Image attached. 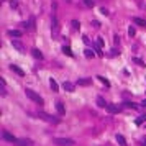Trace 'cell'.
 <instances>
[{"label": "cell", "mask_w": 146, "mask_h": 146, "mask_svg": "<svg viewBox=\"0 0 146 146\" xmlns=\"http://www.w3.org/2000/svg\"><path fill=\"white\" fill-rule=\"evenodd\" d=\"M25 94H26V97H28V99L33 100V102L40 103V105L43 103V99H41V97H40V94H36L34 90H31V89H25Z\"/></svg>", "instance_id": "6da1fadb"}, {"label": "cell", "mask_w": 146, "mask_h": 146, "mask_svg": "<svg viewBox=\"0 0 146 146\" xmlns=\"http://www.w3.org/2000/svg\"><path fill=\"white\" fill-rule=\"evenodd\" d=\"M54 143L61 146H74V140H71V138H56Z\"/></svg>", "instance_id": "7a4b0ae2"}, {"label": "cell", "mask_w": 146, "mask_h": 146, "mask_svg": "<svg viewBox=\"0 0 146 146\" xmlns=\"http://www.w3.org/2000/svg\"><path fill=\"white\" fill-rule=\"evenodd\" d=\"M38 117H40L41 120H44V121H49V123H59V118H54V117L48 115V113H44V112H40Z\"/></svg>", "instance_id": "3957f363"}, {"label": "cell", "mask_w": 146, "mask_h": 146, "mask_svg": "<svg viewBox=\"0 0 146 146\" xmlns=\"http://www.w3.org/2000/svg\"><path fill=\"white\" fill-rule=\"evenodd\" d=\"M2 138L5 141H8V143H13V144H16V141H18V138H15L12 133H8V131H2Z\"/></svg>", "instance_id": "277c9868"}, {"label": "cell", "mask_w": 146, "mask_h": 146, "mask_svg": "<svg viewBox=\"0 0 146 146\" xmlns=\"http://www.w3.org/2000/svg\"><path fill=\"white\" fill-rule=\"evenodd\" d=\"M12 46L15 48L16 51H20V53H25V51H26L25 44H23V43H22L20 40H12Z\"/></svg>", "instance_id": "5b68a950"}, {"label": "cell", "mask_w": 146, "mask_h": 146, "mask_svg": "<svg viewBox=\"0 0 146 146\" xmlns=\"http://www.w3.org/2000/svg\"><path fill=\"white\" fill-rule=\"evenodd\" d=\"M107 112H110V113H118L120 112V107L118 105H113V103H107Z\"/></svg>", "instance_id": "8992f818"}, {"label": "cell", "mask_w": 146, "mask_h": 146, "mask_svg": "<svg viewBox=\"0 0 146 146\" xmlns=\"http://www.w3.org/2000/svg\"><path fill=\"white\" fill-rule=\"evenodd\" d=\"M16 144H18V146H30V144H33V141L28 140V138H18Z\"/></svg>", "instance_id": "52a82bcc"}, {"label": "cell", "mask_w": 146, "mask_h": 146, "mask_svg": "<svg viewBox=\"0 0 146 146\" xmlns=\"http://www.w3.org/2000/svg\"><path fill=\"white\" fill-rule=\"evenodd\" d=\"M77 84H79V85H82V87H85V85H90V84H92V79H90V77L79 79V81H77Z\"/></svg>", "instance_id": "ba28073f"}, {"label": "cell", "mask_w": 146, "mask_h": 146, "mask_svg": "<svg viewBox=\"0 0 146 146\" xmlns=\"http://www.w3.org/2000/svg\"><path fill=\"white\" fill-rule=\"evenodd\" d=\"M62 87H64V90H67V92H74V87H76V85L72 84V82L66 81L64 84H62Z\"/></svg>", "instance_id": "9c48e42d"}, {"label": "cell", "mask_w": 146, "mask_h": 146, "mask_svg": "<svg viewBox=\"0 0 146 146\" xmlns=\"http://www.w3.org/2000/svg\"><path fill=\"white\" fill-rule=\"evenodd\" d=\"M133 23H135V25H138V26H143V28H146V20H143V18L135 16V18H133Z\"/></svg>", "instance_id": "30bf717a"}, {"label": "cell", "mask_w": 146, "mask_h": 146, "mask_svg": "<svg viewBox=\"0 0 146 146\" xmlns=\"http://www.w3.org/2000/svg\"><path fill=\"white\" fill-rule=\"evenodd\" d=\"M10 69H12V71H13V72H15V74H18V76H20V77H23V76H25V72H23V71H22V69H20V67H18V66H15V64H12V66H10Z\"/></svg>", "instance_id": "8fae6325"}, {"label": "cell", "mask_w": 146, "mask_h": 146, "mask_svg": "<svg viewBox=\"0 0 146 146\" xmlns=\"http://www.w3.org/2000/svg\"><path fill=\"white\" fill-rule=\"evenodd\" d=\"M56 110H58L59 115H64L66 113V108H64V105H62V102H56Z\"/></svg>", "instance_id": "7c38bea8"}, {"label": "cell", "mask_w": 146, "mask_h": 146, "mask_svg": "<svg viewBox=\"0 0 146 146\" xmlns=\"http://www.w3.org/2000/svg\"><path fill=\"white\" fill-rule=\"evenodd\" d=\"M97 105H99V107H102V108H105V107H107V102H105V99H103V97H97Z\"/></svg>", "instance_id": "4fadbf2b"}, {"label": "cell", "mask_w": 146, "mask_h": 146, "mask_svg": "<svg viewBox=\"0 0 146 146\" xmlns=\"http://www.w3.org/2000/svg\"><path fill=\"white\" fill-rule=\"evenodd\" d=\"M31 54H33L36 59H43V54H41V51L38 49V48H34V49H31Z\"/></svg>", "instance_id": "5bb4252c"}, {"label": "cell", "mask_w": 146, "mask_h": 146, "mask_svg": "<svg viewBox=\"0 0 146 146\" xmlns=\"http://www.w3.org/2000/svg\"><path fill=\"white\" fill-rule=\"evenodd\" d=\"M8 36H15V38H20V36H22V31H18V30H10L8 31Z\"/></svg>", "instance_id": "9a60e30c"}, {"label": "cell", "mask_w": 146, "mask_h": 146, "mask_svg": "<svg viewBox=\"0 0 146 146\" xmlns=\"http://www.w3.org/2000/svg\"><path fill=\"white\" fill-rule=\"evenodd\" d=\"M49 85H51V89H53V92H58V90H59V85H58V82L54 81V79L49 81Z\"/></svg>", "instance_id": "2e32d148"}, {"label": "cell", "mask_w": 146, "mask_h": 146, "mask_svg": "<svg viewBox=\"0 0 146 146\" xmlns=\"http://www.w3.org/2000/svg\"><path fill=\"white\" fill-rule=\"evenodd\" d=\"M117 141H118V144H120V146H126V140H125L121 135H117Z\"/></svg>", "instance_id": "e0dca14e"}, {"label": "cell", "mask_w": 146, "mask_h": 146, "mask_svg": "<svg viewBox=\"0 0 146 146\" xmlns=\"http://www.w3.org/2000/svg\"><path fill=\"white\" fill-rule=\"evenodd\" d=\"M97 79H99V81H100V82H102V84H103V85H105V87H110V82H108V81H107V79H105V77H103V76H97Z\"/></svg>", "instance_id": "ac0fdd59"}, {"label": "cell", "mask_w": 146, "mask_h": 146, "mask_svg": "<svg viewBox=\"0 0 146 146\" xmlns=\"http://www.w3.org/2000/svg\"><path fill=\"white\" fill-rule=\"evenodd\" d=\"M84 54H85V58H89V59H90V58H94V56H95V53H94V51H92V49H85V51H84Z\"/></svg>", "instance_id": "d6986e66"}, {"label": "cell", "mask_w": 146, "mask_h": 146, "mask_svg": "<svg viewBox=\"0 0 146 146\" xmlns=\"http://www.w3.org/2000/svg\"><path fill=\"white\" fill-rule=\"evenodd\" d=\"M62 53L67 54V56H72V51H71V48H69V46H62Z\"/></svg>", "instance_id": "ffe728a7"}, {"label": "cell", "mask_w": 146, "mask_h": 146, "mask_svg": "<svg viewBox=\"0 0 146 146\" xmlns=\"http://www.w3.org/2000/svg\"><path fill=\"white\" fill-rule=\"evenodd\" d=\"M82 2H84V5L89 7V8H92V7L95 5V2H94V0H82Z\"/></svg>", "instance_id": "44dd1931"}, {"label": "cell", "mask_w": 146, "mask_h": 146, "mask_svg": "<svg viewBox=\"0 0 146 146\" xmlns=\"http://www.w3.org/2000/svg\"><path fill=\"white\" fill-rule=\"evenodd\" d=\"M125 107H126V108H138V105H135V103H131V102H125Z\"/></svg>", "instance_id": "7402d4cb"}, {"label": "cell", "mask_w": 146, "mask_h": 146, "mask_svg": "<svg viewBox=\"0 0 146 146\" xmlns=\"http://www.w3.org/2000/svg\"><path fill=\"white\" fill-rule=\"evenodd\" d=\"M143 121H146V113H144V115H141V117H140V118L136 120V125H141Z\"/></svg>", "instance_id": "603a6c76"}, {"label": "cell", "mask_w": 146, "mask_h": 146, "mask_svg": "<svg viewBox=\"0 0 146 146\" xmlns=\"http://www.w3.org/2000/svg\"><path fill=\"white\" fill-rule=\"evenodd\" d=\"M72 28H74V30H79V28H81V23H79L77 20H74V22H72Z\"/></svg>", "instance_id": "cb8c5ba5"}, {"label": "cell", "mask_w": 146, "mask_h": 146, "mask_svg": "<svg viewBox=\"0 0 146 146\" xmlns=\"http://www.w3.org/2000/svg\"><path fill=\"white\" fill-rule=\"evenodd\" d=\"M135 33H136V30H135L133 26H130V28H128V34H130V36H135Z\"/></svg>", "instance_id": "d4e9b609"}, {"label": "cell", "mask_w": 146, "mask_h": 146, "mask_svg": "<svg viewBox=\"0 0 146 146\" xmlns=\"http://www.w3.org/2000/svg\"><path fill=\"white\" fill-rule=\"evenodd\" d=\"M133 61H135V62H136V64H138V66H141V67H143V66H144V62H143V61H141V59H138V58H135V59H133Z\"/></svg>", "instance_id": "484cf974"}, {"label": "cell", "mask_w": 146, "mask_h": 146, "mask_svg": "<svg viewBox=\"0 0 146 146\" xmlns=\"http://www.w3.org/2000/svg\"><path fill=\"white\" fill-rule=\"evenodd\" d=\"M97 46H100V48L103 46V40L102 38H97Z\"/></svg>", "instance_id": "4316f807"}, {"label": "cell", "mask_w": 146, "mask_h": 146, "mask_svg": "<svg viewBox=\"0 0 146 146\" xmlns=\"http://www.w3.org/2000/svg\"><path fill=\"white\" fill-rule=\"evenodd\" d=\"M117 54H120V51H117V49H112V51H110V56H117Z\"/></svg>", "instance_id": "83f0119b"}, {"label": "cell", "mask_w": 146, "mask_h": 146, "mask_svg": "<svg viewBox=\"0 0 146 146\" xmlns=\"http://www.w3.org/2000/svg\"><path fill=\"white\" fill-rule=\"evenodd\" d=\"M0 94H2V95H7V90H5V85H2V89H0Z\"/></svg>", "instance_id": "f1b7e54d"}, {"label": "cell", "mask_w": 146, "mask_h": 146, "mask_svg": "<svg viewBox=\"0 0 146 146\" xmlns=\"http://www.w3.org/2000/svg\"><path fill=\"white\" fill-rule=\"evenodd\" d=\"M100 12H102V15H108V10L107 8H100Z\"/></svg>", "instance_id": "f546056e"}, {"label": "cell", "mask_w": 146, "mask_h": 146, "mask_svg": "<svg viewBox=\"0 0 146 146\" xmlns=\"http://www.w3.org/2000/svg\"><path fill=\"white\" fill-rule=\"evenodd\" d=\"M92 25H94V28H100V23L99 22H92Z\"/></svg>", "instance_id": "4dcf8cb0"}, {"label": "cell", "mask_w": 146, "mask_h": 146, "mask_svg": "<svg viewBox=\"0 0 146 146\" xmlns=\"http://www.w3.org/2000/svg\"><path fill=\"white\" fill-rule=\"evenodd\" d=\"M10 7H12V8H16V2H10Z\"/></svg>", "instance_id": "1f68e13d"}, {"label": "cell", "mask_w": 146, "mask_h": 146, "mask_svg": "<svg viewBox=\"0 0 146 146\" xmlns=\"http://www.w3.org/2000/svg\"><path fill=\"white\" fill-rule=\"evenodd\" d=\"M141 105H143V107H146V100H143V102H141Z\"/></svg>", "instance_id": "d6a6232c"}, {"label": "cell", "mask_w": 146, "mask_h": 146, "mask_svg": "<svg viewBox=\"0 0 146 146\" xmlns=\"http://www.w3.org/2000/svg\"><path fill=\"white\" fill-rule=\"evenodd\" d=\"M143 144H144V146H146V138H144V140H143Z\"/></svg>", "instance_id": "836d02e7"}]
</instances>
